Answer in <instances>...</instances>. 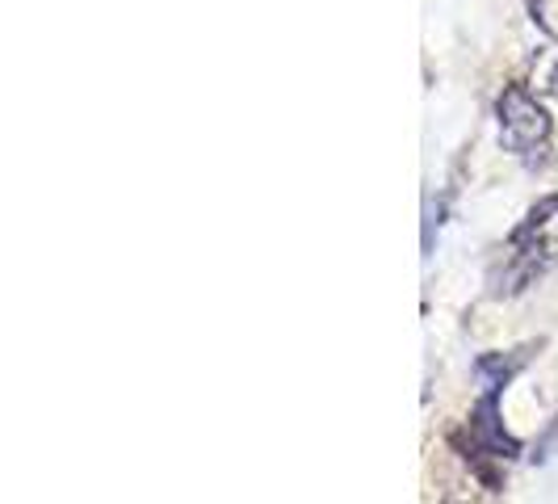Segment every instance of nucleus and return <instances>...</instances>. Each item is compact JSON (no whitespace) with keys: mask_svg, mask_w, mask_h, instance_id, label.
Instances as JSON below:
<instances>
[{"mask_svg":"<svg viewBox=\"0 0 558 504\" xmlns=\"http://www.w3.org/2000/svg\"><path fill=\"white\" fill-rule=\"evenodd\" d=\"M530 353H533V345H521V349H512V353H487V358H478V374H483L492 387H508L512 374L530 362Z\"/></svg>","mask_w":558,"mask_h":504,"instance_id":"nucleus-3","label":"nucleus"},{"mask_svg":"<svg viewBox=\"0 0 558 504\" xmlns=\"http://www.w3.org/2000/svg\"><path fill=\"white\" fill-rule=\"evenodd\" d=\"M496 118H500V140L512 156L537 165L550 152V113L533 97L525 84H504L500 101H496Z\"/></svg>","mask_w":558,"mask_h":504,"instance_id":"nucleus-2","label":"nucleus"},{"mask_svg":"<svg viewBox=\"0 0 558 504\" xmlns=\"http://www.w3.org/2000/svg\"><path fill=\"white\" fill-rule=\"evenodd\" d=\"M530 17L558 43V0H530Z\"/></svg>","mask_w":558,"mask_h":504,"instance_id":"nucleus-4","label":"nucleus"},{"mask_svg":"<svg viewBox=\"0 0 558 504\" xmlns=\"http://www.w3.org/2000/svg\"><path fill=\"white\" fill-rule=\"evenodd\" d=\"M500 395H504V387H492V383H487V395L478 399V408L471 412L466 433H458V437H453L458 449L466 454V463L483 476L487 488H500V471H496V467L508 463V458H517V449H521L517 437H508V433H504Z\"/></svg>","mask_w":558,"mask_h":504,"instance_id":"nucleus-1","label":"nucleus"}]
</instances>
